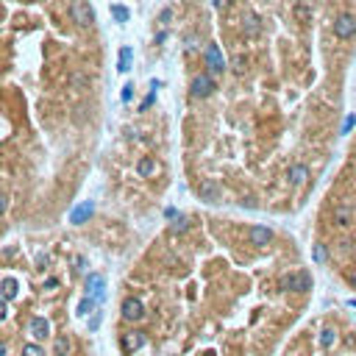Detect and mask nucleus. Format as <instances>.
<instances>
[{
    "label": "nucleus",
    "mask_w": 356,
    "mask_h": 356,
    "mask_svg": "<svg viewBox=\"0 0 356 356\" xmlns=\"http://www.w3.org/2000/svg\"><path fill=\"white\" fill-rule=\"evenodd\" d=\"M92 211H95L92 201H84V203H81V206H75V209L70 211V223H75V225H78V223H84L86 217L92 215Z\"/></svg>",
    "instance_id": "f8f14e48"
},
{
    "label": "nucleus",
    "mask_w": 356,
    "mask_h": 356,
    "mask_svg": "<svg viewBox=\"0 0 356 356\" xmlns=\"http://www.w3.org/2000/svg\"><path fill=\"white\" fill-rule=\"evenodd\" d=\"M6 211H9V195L0 192V215H6Z\"/></svg>",
    "instance_id": "c85d7f7f"
},
{
    "label": "nucleus",
    "mask_w": 356,
    "mask_h": 356,
    "mask_svg": "<svg viewBox=\"0 0 356 356\" xmlns=\"http://www.w3.org/2000/svg\"><path fill=\"white\" fill-rule=\"evenodd\" d=\"M203 59H206V67L211 73H223L225 70V59H223V53H220L217 45H209L206 50H203Z\"/></svg>",
    "instance_id": "0eeeda50"
},
{
    "label": "nucleus",
    "mask_w": 356,
    "mask_h": 356,
    "mask_svg": "<svg viewBox=\"0 0 356 356\" xmlns=\"http://www.w3.org/2000/svg\"><path fill=\"white\" fill-rule=\"evenodd\" d=\"M248 237H251V245H256V248H264V245L273 239V231L264 228V225H253V228L248 231Z\"/></svg>",
    "instance_id": "1a4fd4ad"
},
{
    "label": "nucleus",
    "mask_w": 356,
    "mask_h": 356,
    "mask_svg": "<svg viewBox=\"0 0 356 356\" xmlns=\"http://www.w3.org/2000/svg\"><path fill=\"white\" fill-rule=\"evenodd\" d=\"M215 89H217L215 86V78H211L209 73L195 75V81H192V98H209Z\"/></svg>",
    "instance_id": "7ed1b4c3"
},
{
    "label": "nucleus",
    "mask_w": 356,
    "mask_h": 356,
    "mask_svg": "<svg viewBox=\"0 0 356 356\" xmlns=\"http://www.w3.org/2000/svg\"><path fill=\"white\" fill-rule=\"evenodd\" d=\"M348 281H351V284L356 287V270H351V273H348Z\"/></svg>",
    "instance_id": "f704fd0d"
},
{
    "label": "nucleus",
    "mask_w": 356,
    "mask_h": 356,
    "mask_svg": "<svg viewBox=\"0 0 356 356\" xmlns=\"http://www.w3.org/2000/svg\"><path fill=\"white\" fill-rule=\"evenodd\" d=\"M353 122H356V114H348V120H345V126H342V134H348L353 128Z\"/></svg>",
    "instance_id": "cd10ccee"
},
{
    "label": "nucleus",
    "mask_w": 356,
    "mask_h": 356,
    "mask_svg": "<svg viewBox=\"0 0 356 356\" xmlns=\"http://www.w3.org/2000/svg\"><path fill=\"white\" fill-rule=\"evenodd\" d=\"M356 33V20L351 14H340L334 20V37L337 39H351Z\"/></svg>",
    "instance_id": "20e7f679"
},
{
    "label": "nucleus",
    "mask_w": 356,
    "mask_h": 356,
    "mask_svg": "<svg viewBox=\"0 0 356 356\" xmlns=\"http://www.w3.org/2000/svg\"><path fill=\"white\" fill-rule=\"evenodd\" d=\"M86 295L92 300H103L106 298V278L100 276V273H92V276L86 278Z\"/></svg>",
    "instance_id": "423d86ee"
},
{
    "label": "nucleus",
    "mask_w": 356,
    "mask_h": 356,
    "mask_svg": "<svg viewBox=\"0 0 356 356\" xmlns=\"http://www.w3.org/2000/svg\"><path fill=\"white\" fill-rule=\"evenodd\" d=\"M70 17H73L75 25H81V28H89V25L95 23V11H92V6H89L86 0H73Z\"/></svg>",
    "instance_id": "f03ea898"
},
{
    "label": "nucleus",
    "mask_w": 356,
    "mask_h": 356,
    "mask_svg": "<svg viewBox=\"0 0 356 356\" xmlns=\"http://www.w3.org/2000/svg\"><path fill=\"white\" fill-rule=\"evenodd\" d=\"M295 17L300 20V23H309V20H312V9H309V6H304V3H298L295 6Z\"/></svg>",
    "instance_id": "aec40b11"
},
{
    "label": "nucleus",
    "mask_w": 356,
    "mask_h": 356,
    "mask_svg": "<svg viewBox=\"0 0 356 356\" xmlns=\"http://www.w3.org/2000/svg\"><path fill=\"white\" fill-rule=\"evenodd\" d=\"M287 178L300 187V184H306V178H309V167H306V164H292L290 173H287Z\"/></svg>",
    "instance_id": "ddd939ff"
},
{
    "label": "nucleus",
    "mask_w": 356,
    "mask_h": 356,
    "mask_svg": "<svg viewBox=\"0 0 356 356\" xmlns=\"http://www.w3.org/2000/svg\"><path fill=\"white\" fill-rule=\"evenodd\" d=\"M122 317L128 320V323H136V320L145 317V306H142L139 298H126L122 300Z\"/></svg>",
    "instance_id": "39448f33"
},
{
    "label": "nucleus",
    "mask_w": 356,
    "mask_h": 356,
    "mask_svg": "<svg viewBox=\"0 0 356 356\" xmlns=\"http://www.w3.org/2000/svg\"><path fill=\"white\" fill-rule=\"evenodd\" d=\"M189 228V223H187V217H178V220L173 223V231H187Z\"/></svg>",
    "instance_id": "a878e982"
},
{
    "label": "nucleus",
    "mask_w": 356,
    "mask_h": 356,
    "mask_svg": "<svg viewBox=\"0 0 356 356\" xmlns=\"http://www.w3.org/2000/svg\"><path fill=\"white\" fill-rule=\"evenodd\" d=\"M314 262L317 264L326 262V245H314Z\"/></svg>",
    "instance_id": "b1692460"
},
{
    "label": "nucleus",
    "mask_w": 356,
    "mask_h": 356,
    "mask_svg": "<svg viewBox=\"0 0 356 356\" xmlns=\"http://www.w3.org/2000/svg\"><path fill=\"white\" fill-rule=\"evenodd\" d=\"M28 331H31L33 340H47L50 337V323H47L45 317H33L28 323Z\"/></svg>",
    "instance_id": "9d476101"
},
{
    "label": "nucleus",
    "mask_w": 356,
    "mask_h": 356,
    "mask_svg": "<svg viewBox=\"0 0 356 356\" xmlns=\"http://www.w3.org/2000/svg\"><path fill=\"white\" fill-rule=\"evenodd\" d=\"M0 356H9V345L6 342H0Z\"/></svg>",
    "instance_id": "72a5a7b5"
},
{
    "label": "nucleus",
    "mask_w": 356,
    "mask_h": 356,
    "mask_svg": "<svg viewBox=\"0 0 356 356\" xmlns=\"http://www.w3.org/2000/svg\"><path fill=\"white\" fill-rule=\"evenodd\" d=\"M112 17L117 20V23H128V9L126 6H112Z\"/></svg>",
    "instance_id": "412c9836"
},
{
    "label": "nucleus",
    "mask_w": 356,
    "mask_h": 356,
    "mask_svg": "<svg viewBox=\"0 0 356 356\" xmlns=\"http://www.w3.org/2000/svg\"><path fill=\"white\" fill-rule=\"evenodd\" d=\"M156 170H159V164H156L153 159H139V164H136V173H139L142 178H148V175H153Z\"/></svg>",
    "instance_id": "dca6fc26"
},
{
    "label": "nucleus",
    "mask_w": 356,
    "mask_h": 356,
    "mask_svg": "<svg viewBox=\"0 0 356 356\" xmlns=\"http://www.w3.org/2000/svg\"><path fill=\"white\" fill-rule=\"evenodd\" d=\"M53 351H56V356H67V353H70V340H67V337H56Z\"/></svg>",
    "instance_id": "a211bd4d"
},
{
    "label": "nucleus",
    "mask_w": 356,
    "mask_h": 356,
    "mask_svg": "<svg viewBox=\"0 0 356 356\" xmlns=\"http://www.w3.org/2000/svg\"><path fill=\"white\" fill-rule=\"evenodd\" d=\"M242 64H245V61H242V59H237V61H234V70H237V73H242V70H245Z\"/></svg>",
    "instance_id": "473e14b6"
},
{
    "label": "nucleus",
    "mask_w": 356,
    "mask_h": 356,
    "mask_svg": "<svg viewBox=\"0 0 356 356\" xmlns=\"http://www.w3.org/2000/svg\"><path fill=\"white\" fill-rule=\"evenodd\" d=\"M0 320H6V300L0 298Z\"/></svg>",
    "instance_id": "2f4dec72"
},
{
    "label": "nucleus",
    "mask_w": 356,
    "mask_h": 356,
    "mask_svg": "<svg viewBox=\"0 0 356 356\" xmlns=\"http://www.w3.org/2000/svg\"><path fill=\"white\" fill-rule=\"evenodd\" d=\"M145 340H148L145 331H128V334H122V348H126V353H134L145 345Z\"/></svg>",
    "instance_id": "6e6552de"
},
{
    "label": "nucleus",
    "mask_w": 356,
    "mask_h": 356,
    "mask_svg": "<svg viewBox=\"0 0 356 356\" xmlns=\"http://www.w3.org/2000/svg\"><path fill=\"white\" fill-rule=\"evenodd\" d=\"M278 287H281L284 292H309L312 290V276L306 270L292 273V276H281Z\"/></svg>",
    "instance_id": "f257e3e1"
},
{
    "label": "nucleus",
    "mask_w": 356,
    "mask_h": 356,
    "mask_svg": "<svg viewBox=\"0 0 356 356\" xmlns=\"http://www.w3.org/2000/svg\"><path fill=\"white\" fill-rule=\"evenodd\" d=\"M334 342H337V331H334V328H323V334H320V345L331 348Z\"/></svg>",
    "instance_id": "6ab92c4d"
},
{
    "label": "nucleus",
    "mask_w": 356,
    "mask_h": 356,
    "mask_svg": "<svg viewBox=\"0 0 356 356\" xmlns=\"http://www.w3.org/2000/svg\"><path fill=\"white\" fill-rule=\"evenodd\" d=\"M187 47H189V50H195V47H198V39L189 37V39H187Z\"/></svg>",
    "instance_id": "7c9ffc66"
},
{
    "label": "nucleus",
    "mask_w": 356,
    "mask_h": 356,
    "mask_svg": "<svg viewBox=\"0 0 356 356\" xmlns=\"http://www.w3.org/2000/svg\"><path fill=\"white\" fill-rule=\"evenodd\" d=\"M131 95H134V86H131V84H128V86H122V95H120V98H122V103H128V100H131Z\"/></svg>",
    "instance_id": "bb28decb"
},
{
    "label": "nucleus",
    "mask_w": 356,
    "mask_h": 356,
    "mask_svg": "<svg viewBox=\"0 0 356 356\" xmlns=\"http://www.w3.org/2000/svg\"><path fill=\"white\" fill-rule=\"evenodd\" d=\"M131 56H134L131 47H122V50H120V61H117V70H120V73H128V70H131Z\"/></svg>",
    "instance_id": "f3484780"
},
{
    "label": "nucleus",
    "mask_w": 356,
    "mask_h": 356,
    "mask_svg": "<svg viewBox=\"0 0 356 356\" xmlns=\"http://www.w3.org/2000/svg\"><path fill=\"white\" fill-rule=\"evenodd\" d=\"M0 298L3 300H14L17 298V281L14 278H6V281L0 284Z\"/></svg>",
    "instance_id": "2eb2a0df"
},
{
    "label": "nucleus",
    "mask_w": 356,
    "mask_h": 356,
    "mask_svg": "<svg viewBox=\"0 0 356 356\" xmlns=\"http://www.w3.org/2000/svg\"><path fill=\"white\" fill-rule=\"evenodd\" d=\"M56 287H59L56 278H47V281H45V290H47V292H50V290H56Z\"/></svg>",
    "instance_id": "c756f323"
},
{
    "label": "nucleus",
    "mask_w": 356,
    "mask_h": 356,
    "mask_svg": "<svg viewBox=\"0 0 356 356\" xmlns=\"http://www.w3.org/2000/svg\"><path fill=\"white\" fill-rule=\"evenodd\" d=\"M23 356H45V348H42V345H33V342H28V345L23 348Z\"/></svg>",
    "instance_id": "4be33fe9"
},
{
    "label": "nucleus",
    "mask_w": 356,
    "mask_h": 356,
    "mask_svg": "<svg viewBox=\"0 0 356 356\" xmlns=\"http://www.w3.org/2000/svg\"><path fill=\"white\" fill-rule=\"evenodd\" d=\"M351 220H353L351 206H337V209H334V223H337V225H351Z\"/></svg>",
    "instance_id": "4468645a"
},
{
    "label": "nucleus",
    "mask_w": 356,
    "mask_h": 356,
    "mask_svg": "<svg viewBox=\"0 0 356 356\" xmlns=\"http://www.w3.org/2000/svg\"><path fill=\"white\" fill-rule=\"evenodd\" d=\"M92 306H95V300L92 298H84V300H81V304H78V314H89V309H92Z\"/></svg>",
    "instance_id": "5701e85b"
},
{
    "label": "nucleus",
    "mask_w": 356,
    "mask_h": 356,
    "mask_svg": "<svg viewBox=\"0 0 356 356\" xmlns=\"http://www.w3.org/2000/svg\"><path fill=\"white\" fill-rule=\"evenodd\" d=\"M198 195H201V201H209V203H215L217 198H220V187H217V181H203L201 187H198Z\"/></svg>",
    "instance_id": "9b49d317"
},
{
    "label": "nucleus",
    "mask_w": 356,
    "mask_h": 356,
    "mask_svg": "<svg viewBox=\"0 0 356 356\" xmlns=\"http://www.w3.org/2000/svg\"><path fill=\"white\" fill-rule=\"evenodd\" d=\"M245 31H248V33H259V23H256V17H248V20H245Z\"/></svg>",
    "instance_id": "393cba45"
}]
</instances>
